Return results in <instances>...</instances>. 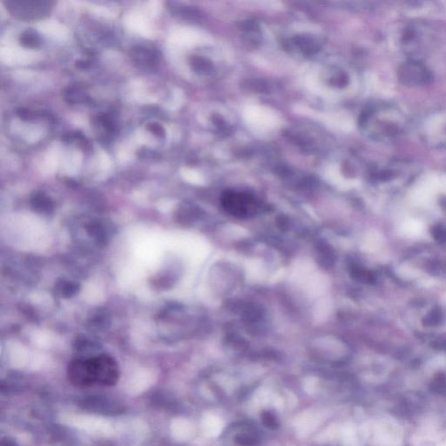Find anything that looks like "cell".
<instances>
[{
    "label": "cell",
    "instance_id": "6da1fadb",
    "mask_svg": "<svg viewBox=\"0 0 446 446\" xmlns=\"http://www.w3.org/2000/svg\"><path fill=\"white\" fill-rule=\"evenodd\" d=\"M86 363L92 386H113L118 382L119 366L112 356L105 354L95 355L86 358Z\"/></svg>",
    "mask_w": 446,
    "mask_h": 446
},
{
    "label": "cell",
    "instance_id": "7a4b0ae2",
    "mask_svg": "<svg viewBox=\"0 0 446 446\" xmlns=\"http://www.w3.org/2000/svg\"><path fill=\"white\" fill-rule=\"evenodd\" d=\"M9 12L23 20L42 19L50 13L52 3L45 0H7L4 1Z\"/></svg>",
    "mask_w": 446,
    "mask_h": 446
},
{
    "label": "cell",
    "instance_id": "3957f363",
    "mask_svg": "<svg viewBox=\"0 0 446 446\" xmlns=\"http://www.w3.org/2000/svg\"><path fill=\"white\" fill-rule=\"evenodd\" d=\"M223 204L227 211L238 217H246L255 210V199L245 193L227 192L223 195Z\"/></svg>",
    "mask_w": 446,
    "mask_h": 446
},
{
    "label": "cell",
    "instance_id": "277c9868",
    "mask_svg": "<svg viewBox=\"0 0 446 446\" xmlns=\"http://www.w3.org/2000/svg\"><path fill=\"white\" fill-rule=\"evenodd\" d=\"M399 80L408 86H422L431 80V73L417 61L405 63L398 71Z\"/></svg>",
    "mask_w": 446,
    "mask_h": 446
},
{
    "label": "cell",
    "instance_id": "5b68a950",
    "mask_svg": "<svg viewBox=\"0 0 446 446\" xmlns=\"http://www.w3.org/2000/svg\"><path fill=\"white\" fill-rule=\"evenodd\" d=\"M130 58L139 68L153 69L158 64L159 54L156 50L147 46H135L130 50Z\"/></svg>",
    "mask_w": 446,
    "mask_h": 446
},
{
    "label": "cell",
    "instance_id": "8992f818",
    "mask_svg": "<svg viewBox=\"0 0 446 446\" xmlns=\"http://www.w3.org/2000/svg\"><path fill=\"white\" fill-rule=\"evenodd\" d=\"M31 206L33 210L40 214L48 215L53 211V202L52 199L43 192H34L30 199Z\"/></svg>",
    "mask_w": 446,
    "mask_h": 446
},
{
    "label": "cell",
    "instance_id": "52a82bcc",
    "mask_svg": "<svg viewBox=\"0 0 446 446\" xmlns=\"http://www.w3.org/2000/svg\"><path fill=\"white\" fill-rule=\"evenodd\" d=\"M62 97L65 102L69 104H80L90 101V97L87 95L82 87L80 86H69L64 89L62 93Z\"/></svg>",
    "mask_w": 446,
    "mask_h": 446
},
{
    "label": "cell",
    "instance_id": "ba28073f",
    "mask_svg": "<svg viewBox=\"0 0 446 446\" xmlns=\"http://www.w3.org/2000/svg\"><path fill=\"white\" fill-rule=\"evenodd\" d=\"M292 46L300 51L303 54L310 55L317 52L318 49V42L310 37H296L291 42H289Z\"/></svg>",
    "mask_w": 446,
    "mask_h": 446
},
{
    "label": "cell",
    "instance_id": "9c48e42d",
    "mask_svg": "<svg viewBox=\"0 0 446 446\" xmlns=\"http://www.w3.org/2000/svg\"><path fill=\"white\" fill-rule=\"evenodd\" d=\"M19 44L24 47L36 49L41 45V38L37 31L33 29H27L24 31L19 38Z\"/></svg>",
    "mask_w": 446,
    "mask_h": 446
},
{
    "label": "cell",
    "instance_id": "30bf717a",
    "mask_svg": "<svg viewBox=\"0 0 446 446\" xmlns=\"http://www.w3.org/2000/svg\"><path fill=\"white\" fill-rule=\"evenodd\" d=\"M79 284H76L75 282L72 281L65 280V279H61L56 284V288L59 294L62 297H72V295H76L77 292L79 290Z\"/></svg>",
    "mask_w": 446,
    "mask_h": 446
},
{
    "label": "cell",
    "instance_id": "8fae6325",
    "mask_svg": "<svg viewBox=\"0 0 446 446\" xmlns=\"http://www.w3.org/2000/svg\"><path fill=\"white\" fill-rule=\"evenodd\" d=\"M190 64L193 71L199 74H208L213 69L211 62H209L204 58L199 57V56H193L191 58Z\"/></svg>",
    "mask_w": 446,
    "mask_h": 446
},
{
    "label": "cell",
    "instance_id": "7c38bea8",
    "mask_svg": "<svg viewBox=\"0 0 446 446\" xmlns=\"http://www.w3.org/2000/svg\"><path fill=\"white\" fill-rule=\"evenodd\" d=\"M95 123L98 126H100V127L108 134H113L116 132V125L114 123V120L108 114H98L95 117Z\"/></svg>",
    "mask_w": 446,
    "mask_h": 446
},
{
    "label": "cell",
    "instance_id": "4fadbf2b",
    "mask_svg": "<svg viewBox=\"0 0 446 446\" xmlns=\"http://www.w3.org/2000/svg\"><path fill=\"white\" fill-rule=\"evenodd\" d=\"M235 442L241 446H255L259 443V438L251 432L242 433L235 438Z\"/></svg>",
    "mask_w": 446,
    "mask_h": 446
},
{
    "label": "cell",
    "instance_id": "5bb4252c",
    "mask_svg": "<svg viewBox=\"0 0 446 446\" xmlns=\"http://www.w3.org/2000/svg\"><path fill=\"white\" fill-rule=\"evenodd\" d=\"M147 129L149 132L153 133V134H155V136H157L158 138L164 139L166 137L165 129L158 122H150V123H148V125H147Z\"/></svg>",
    "mask_w": 446,
    "mask_h": 446
},
{
    "label": "cell",
    "instance_id": "9a60e30c",
    "mask_svg": "<svg viewBox=\"0 0 446 446\" xmlns=\"http://www.w3.org/2000/svg\"><path fill=\"white\" fill-rule=\"evenodd\" d=\"M137 155L141 159H151V160L159 159V155L157 153L146 148H140V150L137 152Z\"/></svg>",
    "mask_w": 446,
    "mask_h": 446
},
{
    "label": "cell",
    "instance_id": "2e32d148",
    "mask_svg": "<svg viewBox=\"0 0 446 446\" xmlns=\"http://www.w3.org/2000/svg\"><path fill=\"white\" fill-rule=\"evenodd\" d=\"M16 114L19 116L20 120L25 121H30L34 120L36 118V113L31 111L30 109L24 108V107H19L16 110Z\"/></svg>",
    "mask_w": 446,
    "mask_h": 446
},
{
    "label": "cell",
    "instance_id": "e0dca14e",
    "mask_svg": "<svg viewBox=\"0 0 446 446\" xmlns=\"http://www.w3.org/2000/svg\"><path fill=\"white\" fill-rule=\"evenodd\" d=\"M262 421L267 427L273 429V430L278 426V423L276 421V417L269 412H264L262 414Z\"/></svg>",
    "mask_w": 446,
    "mask_h": 446
},
{
    "label": "cell",
    "instance_id": "ac0fdd59",
    "mask_svg": "<svg viewBox=\"0 0 446 446\" xmlns=\"http://www.w3.org/2000/svg\"><path fill=\"white\" fill-rule=\"evenodd\" d=\"M75 67L80 70H87L90 67V63L88 61L79 60L75 62Z\"/></svg>",
    "mask_w": 446,
    "mask_h": 446
}]
</instances>
